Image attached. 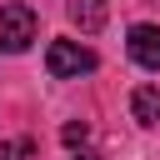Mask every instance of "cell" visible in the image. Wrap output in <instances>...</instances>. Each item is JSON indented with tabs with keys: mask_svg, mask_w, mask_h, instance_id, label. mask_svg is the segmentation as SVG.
<instances>
[{
	"mask_svg": "<svg viewBox=\"0 0 160 160\" xmlns=\"http://www.w3.org/2000/svg\"><path fill=\"white\" fill-rule=\"evenodd\" d=\"M100 60H95V50H85V45H75V40H50V50H45V70L55 75V80H75V75H90Z\"/></svg>",
	"mask_w": 160,
	"mask_h": 160,
	"instance_id": "obj_1",
	"label": "cell"
},
{
	"mask_svg": "<svg viewBox=\"0 0 160 160\" xmlns=\"http://www.w3.org/2000/svg\"><path fill=\"white\" fill-rule=\"evenodd\" d=\"M35 25H40V20H35V10H30V5H20V0L0 5V50H10V55L30 50Z\"/></svg>",
	"mask_w": 160,
	"mask_h": 160,
	"instance_id": "obj_2",
	"label": "cell"
},
{
	"mask_svg": "<svg viewBox=\"0 0 160 160\" xmlns=\"http://www.w3.org/2000/svg\"><path fill=\"white\" fill-rule=\"evenodd\" d=\"M130 60L160 70V25H130Z\"/></svg>",
	"mask_w": 160,
	"mask_h": 160,
	"instance_id": "obj_3",
	"label": "cell"
},
{
	"mask_svg": "<svg viewBox=\"0 0 160 160\" xmlns=\"http://www.w3.org/2000/svg\"><path fill=\"white\" fill-rule=\"evenodd\" d=\"M130 115L140 125H160V85H135L130 90Z\"/></svg>",
	"mask_w": 160,
	"mask_h": 160,
	"instance_id": "obj_4",
	"label": "cell"
},
{
	"mask_svg": "<svg viewBox=\"0 0 160 160\" xmlns=\"http://www.w3.org/2000/svg\"><path fill=\"white\" fill-rule=\"evenodd\" d=\"M105 15H110V5H105V0H70V20H75L85 35H95V30L105 25Z\"/></svg>",
	"mask_w": 160,
	"mask_h": 160,
	"instance_id": "obj_5",
	"label": "cell"
},
{
	"mask_svg": "<svg viewBox=\"0 0 160 160\" xmlns=\"http://www.w3.org/2000/svg\"><path fill=\"white\" fill-rule=\"evenodd\" d=\"M30 155V140H15V145H0V160H25Z\"/></svg>",
	"mask_w": 160,
	"mask_h": 160,
	"instance_id": "obj_6",
	"label": "cell"
},
{
	"mask_svg": "<svg viewBox=\"0 0 160 160\" xmlns=\"http://www.w3.org/2000/svg\"><path fill=\"white\" fill-rule=\"evenodd\" d=\"M60 140H65V145H80V140H85V125H75V120H70V125L60 130Z\"/></svg>",
	"mask_w": 160,
	"mask_h": 160,
	"instance_id": "obj_7",
	"label": "cell"
},
{
	"mask_svg": "<svg viewBox=\"0 0 160 160\" xmlns=\"http://www.w3.org/2000/svg\"><path fill=\"white\" fill-rule=\"evenodd\" d=\"M75 160H95V155H75Z\"/></svg>",
	"mask_w": 160,
	"mask_h": 160,
	"instance_id": "obj_8",
	"label": "cell"
}]
</instances>
